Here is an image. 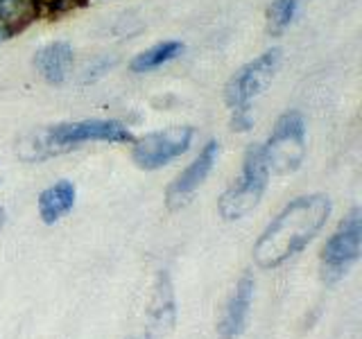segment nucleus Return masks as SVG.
Listing matches in <instances>:
<instances>
[{
  "label": "nucleus",
  "mask_w": 362,
  "mask_h": 339,
  "mask_svg": "<svg viewBox=\"0 0 362 339\" xmlns=\"http://www.w3.org/2000/svg\"><path fill=\"white\" fill-rule=\"evenodd\" d=\"M331 215L326 195H305L290 201L254 244V260L260 269H276L292 256L303 251L324 229Z\"/></svg>",
  "instance_id": "nucleus-1"
},
{
  "label": "nucleus",
  "mask_w": 362,
  "mask_h": 339,
  "mask_svg": "<svg viewBox=\"0 0 362 339\" xmlns=\"http://www.w3.org/2000/svg\"><path fill=\"white\" fill-rule=\"evenodd\" d=\"M267 181H269V170L265 163V154H263V145H254L249 147L247 154H245V165H243V177L240 181L229 188L220 197V215L224 220H240L245 215L252 213L263 192L267 188Z\"/></svg>",
  "instance_id": "nucleus-2"
},
{
  "label": "nucleus",
  "mask_w": 362,
  "mask_h": 339,
  "mask_svg": "<svg viewBox=\"0 0 362 339\" xmlns=\"http://www.w3.org/2000/svg\"><path fill=\"white\" fill-rule=\"evenodd\" d=\"M267 170L274 174L297 172L305 156V124L301 113L288 111L276 120L267 143L263 145Z\"/></svg>",
  "instance_id": "nucleus-3"
},
{
  "label": "nucleus",
  "mask_w": 362,
  "mask_h": 339,
  "mask_svg": "<svg viewBox=\"0 0 362 339\" xmlns=\"http://www.w3.org/2000/svg\"><path fill=\"white\" fill-rule=\"evenodd\" d=\"M360 208H354L339 222L337 231L328 237L322 251V278L326 285L342 280L351 267L358 263L362 246V218Z\"/></svg>",
  "instance_id": "nucleus-4"
},
{
  "label": "nucleus",
  "mask_w": 362,
  "mask_h": 339,
  "mask_svg": "<svg viewBox=\"0 0 362 339\" xmlns=\"http://www.w3.org/2000/svg\"><path fill=\"white\" fill-rule=\"evenodd\" d=\"M79 143H134L132 131L118 120H79L64 122L43 133V147L50 152H64Z\"/></svg>",
  "instance_id": "nucleus-5"
},
{
  "label": "nucleus",
  "mask_w": 362,
  "mask_h": 339,
  "mask_svg": "<svg viewBox=\"0 0 362 339\" xmlns=\"http://www.w3.org/2000/svg\"><path fill=\"white\" fill-rule=\"evenodd\" d=\"M281 56H283L281 48H272L260 56H256L254 61L245 64L240 71L229 79V84L224 88L226 105L233 111L247 109L249 102L263 93L272 79H274L281 66Z\"/></svg>",
  "instance_id": "nucleus-6"
},
{
  "label": "nucleus",
  "mask_w": 362,
  "mask_h": 339,
  "mask_svg": "<svg viewBox=\"0 0 362 339\" xmlns=\"http://www.w3.org/2000/svg\"><path fill=\"white\" fill-rule=\"evenodd\" d=\"M192 141V127H168L163 131H152L134 141L132 158L143 170H158L188 152Z\"/></svg>",
  "instance_id": "nucleus-7"
},
{
  "label": "nucleus",
  "mask_w": 362,
  "mask_h": 339,
  "mask_svg": "<svg viewBox=\"0 0 362 339\" xmlns=\"http://www.w3.org/2000/svg\"><path fill=\"white\" fill-rule=\"evenodd\" d=\"M218 154H220L218 141H209L206 145H204V150L199 152V156L184 170V172L177 177L175 184L168 188L165 199H168L170 208L184 206L192 192H195L204 184V181H206V177L211 174L215 161H218Z\"/></svg>",
  "instance_id": "nucleus-8"
},
{
  "label": "nucleus",
  "mask_w": 362,
  "mask_h": 339,
  "mask_svg": "<svg viewBox=\"0 0 362 339\" xmlns=\"http://www.w3.org/2000/svg\"><path fill=\"white\" fill-rule=\"evenodd\" d=\"M252 299H254V278L245 274L240 282L235 285V292L229 305H226L222 321L218 323V333L222 339H235L238 335H243L249 308H252Z\"/></svg>",
  "instance_id": "nucleus-9"
},
{
  "label": "nucleus",
  "mask_w": 362,
  "mask_h": 339,
  "mask_svg": "<svg viewBox=\"0 0 362 339\" xmlns=\"http://www.w3.org/2000/svg\"><path fill=\"white\" fill-rule=\"evenodd\" d=\"M175 292H173V282L165 271L158 274L156 287H154V297L150 303V310H147V319H150V339H158L168 335L175 326Z\"/></svg>",
  "instance_id": "nucleus-10"
},
{
  "label": "nucleus",
  "mask_w": 362,
  "mask_h": 339,
  "mask_svg": "<svg viewBox=\"0 0 362 339\" xmlns=\"http://www.w3.org/2000/svg\"><path fill=\"white\" fill-rule=\"evenodd\" d=\"M34 66L41 73V77L50 84H62L71 73L73 66V48L66 41H54L45 45L34 56Z\"/></svg>",
  "instance_id": "nucleus-11"
},
{
  "label": "nucleus",
  "mask_w": 362,
  "mask_h": 339,
  "mask_svg": "<svg viewBox=\"0 0 362 339\" xmlns=\"http://www.w3.org/2000/svg\"><path fill=\"white\" fill-rule=\"evenodd\" d=\"M75 206V186L71 181H59L39 195V213L45 224H54Z\"/></svg>",
  "instance_id": "nucleus-12"
},
{
  "label": "nucleus",
  "mask_w": 362,
  "mask_h": 339,
  "mask_svg": "<svg viewBox=\"0 0 362 339\" xmlns=\"http://www.w3.org/2000/svg\"><path fill=\"white\" fill-rule=\"evenodd\" d=\"M181 50H184V45H181L179 41L156 43L150 50H145L136 56V59L132 61V71L134 73H150V71H154V68L173 61L177 54H181Z\"/></svg>",
  "instance_id": "nucleus-13"
},
{
  "label": "nucleus",
  "mask_w": 362,
  "mask_h": 339,
  "mask_svg": "<svg viewBox=\"0 0 362 339\" xmlns=\"http://www.w3.org/2000/svg\"><path fill=\"white\" fill-rule=\"evenodd\" d=\"M37 16L34 0H0V25H5L11 34L23 30Z\"/></svg>",
  "instance_id": "nucleus-14"
},
{
  "label": "nucleus",
  "mask_w": 362,
  "mask_h": 339,
  "mask_svg": "<svg viewBox=\"0 0 362 339\" xmlns=\"http://www.w3.org/2000/svg\"><path fill=\"white\" fill-rule=\"evenodd\" d=\"M294 14H297V0H274L267 9L269 32L281 34L292 23Z\"/></svg>",
  "instance_id": "nucleus-15"
},
{
  "label": "nucleus",
  "mask_w": 362,
  "mask_h": 339,
  "mask_svg": "<svg viewBox=\"0 0 362 339\" xmlns=\"http://www.w3.org/2000/svg\"><path fill=\"white\" fill-rule=\"evenodd\" d=\"M9 37H11V32L5 25H0V41H7Z\"/></svg>",
  "instance_id": "nucleus-16"
},
{
  "label": "nucleus",
  "mask_w": 362,
  "mask_h": 339,
  "mask_svg": "<svg viewBox=\"0 0 362 339\" xmlns=\"http://www.w3.org/2000/svg\"><path fill=\"white\" fill-rule=\"evenodd\" d=\"M34 3H39V5H45V7H52V5H54V0H34Z\"/></svg>",
  "instance_id": "nucleus-17"
},
{
  "label": "nucleus",
  "mask_w": 362,
  "mask_h": 339,
  "mask_svg": "<svg viewBox=\"0 0 362 339\" xmlns=\"http://www.w3.org/2000/svg\"><path fill=\"white\" fill-rule=\"evenodd\" d=\"M5 224V208H0V226Z\"/></svg>",
  "instance_id": "nucleus-18"
}]
</instances>
